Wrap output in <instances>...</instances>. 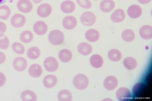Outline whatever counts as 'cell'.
Returning <instances> with one entry per match:
<instances>
[{"label": "cell", "instance_id": "6da1fadb", "mask_svg": "<svg viewBox=\"0 0 152 101\" xmlns=\"http://www.w3.org/2000/svg\"><path fill=\"white\" fill-rule=\"evenodd\" d=\"M89 80L85 75L79 74L76 75L73 80V83L78 89L83 90L86 88L89 84Z\"/></svg>", "mask_w": 152, "mask_h": 101}, {"label": "cell", "instance_id": "7a4b0ae2", "mask_svg": "<svg viewBox=\"0 0 152 101\" xmlns=\"http://www.w3.org/2000/svg\"><path fill=\"white\" fill-rule=\"evenodd\" d=\"M48 39L52 44L54 45H59L63 42L64 37L63 33L58 29L51 31L48 35Z\"/></svg>", "mask_w": 152, "mask_h": 101}, {"label": "cell", "instance_id": "3957f363", "mask_svg": "<svg viewBox=\"0 0 152 101\" xmlns=\"http://www.w3.org/2000/svg\"><path fill=\"white\" fill-rule=\"evenodd\" d=\"M80 20L83 25L90 26L93 25L95 23L96 17L93 13L88 11L82 14L81 16Z\"/></svg>", "mask_w": 152, "mask_h": 101}, {"label": "cell", "instance_id": "277c9868", "mask_svg": "<svg viewBox=\"0 0 152 101\" xmlns=\"http://www.w3.org/2000/svg\"><path fill=\"white\" fill-rule=\"evenodd\" d=\"M44 65L46 70L49 72L56 71L58 67V63L57 60L52 57H48L45 59Z\"/></svg>", "mask_w": 152, "mask_h": 101}, {"label": "cell", "instance_id": "5b68a950", "mask_svg": "<svg viewBox=\"0 0 152 101\" xmlns=\"http://www.w3.org/2000/svg\"><path fill=\"white\" fill-rule=\"evenodd\" d=\"M26 22V17L20 14H16L11 17L10 23L15 28H20L23 26Z\"/></svg>", "mask_w": 152, "mask_h": 101}, {"label": "cell", "instance_id": "8992f818", "mask_svg": "<svg viewBox=\"0 0 152 101\" xmlns=\"http://www.w3.org/2000/svg\"><path fill=\"white\" fill-rule=\"evenodd\" d=\"M17 7L21 12L25 13L30 12L33 8V4L30 0H19Z\"/></svg>", "mask_w": 152, "mask_h": 101}, {"label": "cell", "instance_id": "52a82bcc", "mask_svg": "<svg viewBox=\"0 0 152 101\" xmlns=\"http://www.w3.org/2000/svg\"><path fill=\"white\" fill-rule=\"evenodd\" d=\"M52 8L48 4L45 3L39 5L37 9L38 15L40 17L45 18L48 16L51 13Z\"/></svg>", "mask_w": 152, "mask_h": 101}, {"label": "cell", "instance_id": "ba28073f", "mask_svg": "<svg viewBox=\"0 0 152 101\" xmlns=\"http://www.w3.org/2000/svg\"><path fill=\"white\" fill-rule=\"evenodd\" d=\"M27 64L26 60L22 57L15 58L13 62V65L14 68L18 72H22L26 68Z\"/></svg>", "mask_w": 152, "mask_h": 101}, {"label": "cell", "instance_id": "9c48e42d", "mask_svg": "<svg viewBox=\"0 0 152 101\" xmlns=\"http://www.w3.org/2000/svg\"><path fill=\"white\" fill-rule=\"evenodd\" d=\"M118 82L117 78L113 76H109L104 79L103 82L104 87L108 90H112L117 86Z\"/></svg>", "mask_w": 152, "mask_h": 101}, {"label": "cell", "instance_id": "30bf717a", "mask_svg": "<svg viewBox=\"0 0 152 101\" xmlns=\"http://www.w3.org/2000/svg\"><path fill=\"white\" fill-rule=\"evenodd\" d=\"M116 95L118 99L121 101L128 100L131 97L129 90L124 87L119 88L116 92Z\"/></svg>", "mask_w": 152, "mask_h": 101}, {"label": "cell", "instance_id": "8fae6325", "mask_svg": "<svg viewBox=\"0 0 152 101\" xmlns=\"http://www.w3.org/2000/svg\"><path fill=\"white\" fill-rule=\"evenodd\" d=\"M77 21L76 18L72 16H67L64 18L62 25L65 29L72 30L76 26Z\"/></svg>", "mask_w": 152, "mask_h": 101}, {"label": "cell", "instance_id": "7c38bea8", "mask_svg": "<svg viewBox=\"0 0 152 101\" xmlns=\"http://www.w3.org/2000/svg\"><path fill=\"white\" fill-rule=\"evenodd\" d=\"M129 16L132 18L136 19L140 17L142 14L141 7L136 4H133L130 6L127 10Z\"/></svg>", "mask_w": 152, "mask_h": 101}, {"label": "cell", "instance_id": "4fadbf2b", "mask_svg": "<svg viewBox=\"0 0 152 101\" xmlns=\"http://www.w3.org/2000/svg\"><path fill=\"white\" fill-rule=\"evenodd\" d=\"M35 32L39 35H43L47 32L48 27L46 24L42 21L36 22L33 26Z\"/></svg>", "mask_w": 152, "mask_h": 101}, {"label": "cell", "instance_id": "5bb4252c", "mask_svg": "<svg viewBox=\"0 0 152 101\" xmlns=\"http://www.w3.org/2000/svg\"><path fill=\"white\" fill-rule=\"evenodd\" d=\"M139 33L140 36L143 39H149L152 38V27L149 25H145L140 29Z\"/></svg>", "mask_w": 152, "mask_h": 101}, {"label": "cell", "instance_id": "9a60e30c", "mask_svg": "<svg viewBox=\"0 0 152 101\" xmlns=\"http://www.w3.org/2000/svg\"><path fill=\"white\" fill-rule=\"evenodd\" d=\"M61 11L65 13H70L73 12L75 10V6L72 1L67 0L64 1L60 6Z\"/></svg>", "mask_w": 152, "mask_h": 101}, {"label": "cell", "instance_id": "2e32d148", "mask_svg": "<svg viewBox=\"0 0 152 101\" xmlns=\"http://www.w3.org/2000/svg\"><path fill=\"white\" fill-rule=\"evenodd\" d=\"M115 6V2L113 0H103L100 4V9L105 13L111 11Z\"/></svg>", "mask_w": 152, "mask_h": 101}, {"label": "cell", "instance_id": "e0dca14e", "mask_svg": "<svg viewBox=\"0 0 152 101\" xmlns=\"http://www.w3.org/2000/svg\"><path fill=\"white\" fill-rule=\"evenodd\" d=\"M77 49L80 54L85 56L89 55L92 51L91 46L85 42H82L80 43L77 46Z\"/></svg>", "mask_w": 152, "mask_h": 101}, {"label": "cell", "instance_id": "ac0fdd59", "mask_svg": "<svg viewBox=\"0 0 152 101\" xmlns=\"http://www.w3.org/2000/svg\"><path fill=\"white\" fill-rule=\"evenodd\" d=\"M125 17L124 11L119 9L116 10L111 14V19L114 22H120L123 21Z\"/></svg>", "mask_w": 152, "mask_h": 101}, {"label": "cell", "instance_id": "d6986e66", "mask_svg": "<svg viewBox=\"0 0 152 101\" xmlns=\"http://www.w3.org/2000/svg\"><path fill=\"white\" fill-rule=\"evenodd\" d=\"M85 36L86 39L89 41L95 42L97 41L99 39L100 34L96 29H91L86 32Z\"/></svg>", "mask_w": 152, "mask_h": 101}, {"label": "cell", "instance_id": "ffe728a7", "mask_svg": "<svg viewBox=\"0 0 152 101\" xmlns=\"http://www.w3.org/2000/svg\"><path fill=\"white\" fill-rule=\"evenodd\" d=\"M90 61L91 66L96 68L101 67L104 63L102 57L98 54L92 55L90 58Z\"/></svg>", "mask_w": 152, "mask_h": 101}, {"label": "cell", "instance_id": "44dd1931", "mask_svg": "<svg viewBox=\"0 0 152 101\" xmlns=\"http://www.w3.org/2000/svg\"><path fill=\"white\" fill-rule=\"evenodd\" d=\"M57 81V78L56 76L53 75H48L44 77L43 84L46 87L51 88L56 85Z\"/></svg>", "mask_w": 152, "mask_h": 101}, {"label": "cell", "instance_id": "7402d4cb", "mask_svg": "<svg viewBox=\"0 0 152 101\" xmlns=\"http://www.w3.org/2000/svg\"><path fill=\"white\" fill-rule=\"evenodd\" d=\"M42 69L39 64H34L31 65L29 67L28 72L31 77H39L42 74Z\"/></svg>", "mask_w": 152, "mask_h": 101}, {"label": "cell", "instance_id": "603a6c76", "mask_svg": "<svg viewBox=\"0 0 152 101\" xmlns=\"http://www.w3.org/2000/svg\"><path fill=\"white\" fill-rule=\"evenodd\" d=\"M58 57L61 62H69L72 59V54L69 49H64L59 52Z\"/></svg>", "mask_w": 152, "mask_h": 101}, {"label": "cell", "instance_id": "cb8c5ba5", "mask_svg": "<svg viewBox=\"0 0 152 101\" xmlns=\"http://www.w3.org/2000/svg\"><path fill=\"white\" fill-rule=\"evenodd\" d=\"M21 98L23 101H34L37 100L36 94L31 90H26L23 91L21 95Z\"/></svg>", "mask_w": 152, "mask_h": 101}, {"label": "cell", "instance_id": "d4e9b609", "mask_svg": "<svg viewBox=\"0 0 152 101\" xmlns=\"http://www.w3.org/2000/svg\"><path fill=\"white\" fill-rule=\"evenodd\" d=\"M124 67L129 70H133L137 66V62L136 59L131 57L125 58L123 61Z\"/></svg>", "mask_w": 152, "mask_h": 101}, {"label": "cell", "instance_id": "484cf974", "mask_svg": "<svg viewBox=\"0 0 152 101\" xmlns=\"http://www.w3.org/2000/svg\"><path fill=\"white\" fill-rule=\"evenodd\" d=\"M107 55L109 59L113 62L118 61L122 57L121 52L116 49H112L109 50Z\"/></svg>", "mask_w": 152, "mask_h": 101}, {"label": "cell", "instance_id": "4316f807", "mask_svg": "<svg viewBox=\"0 0 152 101\" xmlns=\"http://www.w3.org/2000/svg\"><path fill=\"white\" fill-rule=\"evenodd\" d=\"M21 42L25 43H28L31 42L34 38L32 32L29 30H25L23 32L20 37Z\"/></svg>", "mask_w": 152, "mask_h": 101}, {"label": "cell", "instance_id": "83f0119b", "mask_svg": "<svg viewBox=\"0 0 152 101\" xmlns=\"http://www.w3.org/2000/svg\"><path fill=\"white\" fill-rule=\"evenodd\" d=\"M40 54L39 49L36 47H32L28 49L27 54L28 57L31 59H35L38 58Z\"/></svg>", "mask_w": 152, "mask_h": 101}, {"label": "cell", "instance_id": "f1b7e54d", "mask_svg": "<svg viewBox=\"0 0 152 101\" xmlns=\"http://www.w3.org/2000/svg\"><path fill=\"white\" fill-rule=\"evenodd\" d=\"M135 34L133 31L129 29L124 30L122 32L121 37L125 41L129 42L133 41L135 38Z\"/></svg>", "mask_w": 152, "mask_h": 101}, {"label": "cell", "instance_id": "f546056e", "mask_svg": "<svg viewBox=\"0 0 152 101\" xmlns=\"http://www.w3.org/2000/svg\"><path fill=\"white\" fill-rule=\"evenodd\" d=\"M58 98L59 101H71L72 96L71 92L66 90H61L58 93Z\"/></svg>", "mask_w": 152, "mask_h": 101}, {"label": "cell", "instance_id": "4dcf8cb0", "mask_svg": "<svg viewBox=\"0 0 152 101\" xmlns=\"http://www.w3.org/2000/svg\"><path fill=\"white\" fill-rule=\"evenodd\" d=\"M11 10L7 6L4 5L0 6V19H7L11 14Z\"/></svg>", "mask_w": 152, "mask_h": 101}, {"label": "cell", "instance_id": "1f68e13d", "mask_svg": "<svg viewBox=\"0 0 152 101\" xmlns=\"http://www.w3.org/2000/svg\"><path fill=\"white\" fill-rule=\"evenodd\" d=\"M12 47L13 51L18 54H22L25 52L24 46L19 42H14L12 44Z\"/></svg>", "mask_w": 152, "mask_h": 101}, {"label": "cell", "instance_id": "d6a6232c", "mask_svg": "<svg viewBox=\"0 0 152 101\" xmlns=\"http://www.w3.org/2000/svg\"><path fill=\"white\" fill-rule=\"evenodd\" d=\"M10 41L8 37L5 35L0 36V49H7L9 47Z\"/></svg>", "mask_w": 152, "mask_h": 101}, {"label": "cell", "instance_id": "836d02e7", "mask_svg": "<svg viewBox=\"0 0 152 101\" xmlns=\"http://www.w3.org/2000/svg\"><path fill=\"white\" fill-rule=\"evenodd\" d=\"M144 87V85L141 83H139L135 85L132 89L133 93L135 95H137L142 91Z\"/></svg>", "mask_w": 152, "mask_h": 101}, {"label": "cell", "instance_id": "e575fe53", "mask_svg": "<svg viewBox=\"0 0 152 101\" xmlns=\"http://www.w3.org/2000/svg\"><path fill=\"white\" fill-rule=\"evenodd\" d=\"M76 1L80 6L84 9H89L92 6V4L89 0H76Z\"/></svg>", "mask_w": 152, "mask_h": 101}, {"label": "cell", "instance_id": "d590c367", "mask_svg": "<svg viewBox=\"0 0 152 101\" xmlns=\"http://www.w3.org/2000/svg\"><path fill=\"white\" fill-rule=\"evenodd\" d=\"M7 29L6 24L3 22L0 21V36L4 34Z\"/></svg>", "mask_w": 152, "mask_h": 101}, {"label": "cell", "instance_id": "8d00e7d4", "mask_svg": "<svg viewBox=\"0 0 152 101\" xmlns=\"http://www.w3.org/2000/svg\"><path fill=\"white\" fill-rule=\"evenodd\" d=\"M6 80V76L3 73L0 72V87L3 86Z\"/></svg>", "mask_w": 152, "mask_h": 101}, {"label": "cell", "instance_id": "74e56055", "mask_svg": "<svg viewBox=\"0 0 152 101\" xmlns=\"http://www.w3.org/2000/svg\"><path fill=\"white\" fill-rule=\"evenodd\" d=\"M6 59V56L3 52L0 51V64L3 63Z\"/></svg>", "mask_w": 152, "mask_h": 101}, {"label": "cell", "instance_id": "f35d334b", "mask_svg": "<svg viewBox=\"0 0 152 101\" xmlns=\"http://www.w3.org/2000/svg\"><path fill=\"white\" fill-rule=\"evenodd\" d=\"M139 2L143 4H146L150 2L151 0H137Z\"/></svg>", "mask_w": 152, "mask_h": 101}, {"label": "cell", "instance_id": "ab89813d", "mask_svg": "<svg viewBox=\"0 0 152 101\" xmlns=\"http://www.w3.org/2000/svg\"><path fill=\"white\" fill-rule=\"evenodd\" d=\"M32 1L35 4H38L42 2L43 0H32Z\"/></svg>", "mask_w": 152, "mask_h": 101}, {"label": "cell", "instance_id": "60d3db41", "mask_svg": "<svg viewBox=\"0 0 152 101\" xmlns=\"http://www.w3.org/2000/svg\"><path fill=\"white\" fill-rule=\"evenodd\" d=\"M6 0H0V4L4 3Z\"/></svg>", "mask_w": 152, "mask_h": 101}, {"label": "cell", "instance_id": "b9f144b4", "mask_svg": "<svg viewBox=\"0 0 152 101\" xmlns=\"http://www.w3.org/2000/svg\"><path fill=\"white\" fill-rule=\"evenodd\" d=\"M95 0V1H97V0Z\"/></svg>", "mask_w": 152, "mask_h": 101}]
</instances>
